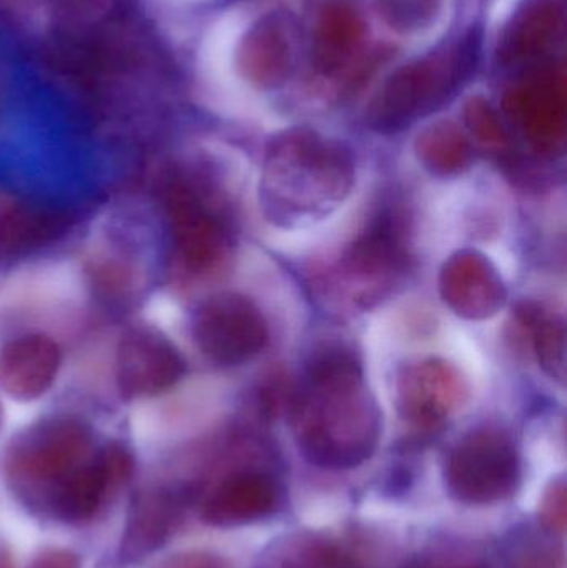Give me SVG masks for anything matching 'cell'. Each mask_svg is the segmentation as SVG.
<instances>
[{"mask_svg": "<svg viewBox=\"0 0 567 568\" xmlns=\"http://www.w3.org/2000/svg\"><path fill=\"white\" fill-rule=\"evenodd\" d=\"M60 363L59 346L49 337H20L0 351V387L12 399H37L52 386Z\"/></svg>", "mask_w": 567, "mask_h": 568, "instance_id": "7c38bea8", "label": "cell"}, {"mask_svg": "<svg viewBox=\"0 0 567 568\" xmlns=\"http://www.w3.org/2000/svg\"><path fill=\"white\" fill-rule=\"evenodd\" d=\"M296 23L292 17L273 12L263 17L243 37L239 67L259 87H279L292 75L296 59Z\"/></svg>", "mask_w": 567, "mask_h": 568, "instance_id": "9c48e42d", "label": "cell"}, {"mask_svg": "<svg viewBox=\"0 0 567 568\" xmlns=\"http://www.w3.org/2000/svg\"><path fill=\"white\" fill-rule=\"evenodd\" d=\"M541 523L555 534H565L567 520V487L565 479L556 480L541 500Z\"/></svg>", "mask_w": 567, "mask_h": 568, "instance_id": "ffe728a7", "label": "cell"}, {"mask_svg": "<svg viewBox=\"0 0 567 568\" xmlns=\"http://www.w3.org/2000/svg\"><path fill=\"white\" fill-rule=\"evenodd\" d=\"M172 568H225L212 556H186L176 560Z\"/></svg>", "mask_w": 567, "mask_h": 568, "instance_id": "603a6c76", "label": "cell"}, {"mask_svg": "<svg viewBox=\"0 0 567 568\" xmlns=\"http://www.w3.org/2000/svg\"><path fill=\"white\" fill-rule=\"evenodd\" d=\"M365 26L346 0H326L313 19L310 53L313 69L322 75L342 72L362 47Z\"/></svg>", "mask_w": 567, "mask_h": 568, "instance_id": "5bb4252c", "label": "cell"}, {"mask_svg": "<svg viewBox=\"0 0 567 568\" xmlns=\"http://www.w3.org/2000/svg\"><path fill=\"white\" fill-rule=\"evenodd\" d=\"M0 568H10V564L7 562V559H0Z\"/></svg>", "mask_w": 567, "mask_h": 568, "instance_id": "cb8c5ba5", "label": "cell"}, {"mask_svg": "<svg viewBox=\"0 0 567 568\" xmlns=\"http://www.w3.org/2000/svg\"><path fill=\"white\" fill-rule=\"evenodd\" d=\"M445 479L449 494L468 506H493L509 499L522 483L515 443L499 429L473 430L449 454Z\"/></svg>", "mask_w": 567, "mask_h": 568, "instance_id": "277c9868", "label": "cell"}, {"mask_svg": "<svg viewBox=\"0 0 567 568\" xmlns=\"http://www.w3.org/2000/svg\"><path fill=\"white\" fill-rule=\"evenodd\" d=\"M170 215L176 250L185 266L193 272L212 270L226 246V235L219 219L185 185H176L170 193Z\"/></svg>", "mask_w": 567, "mask_h": 568, "instance_id": "30bf717a", "label": "cell"}, {"mask_svg": "<svg viewBox=\"0 0 567 568\" xmlns=\"http://www.w3.org/2000/svg\"><path fill=\"white\" fill-rule=\"evenodd\" d=\"M425 568H435V567H425ZM449 568H479V567H449Z\"/></svg>", "mask_w": 567, "mask_h": 568, "instance_id": "d4e9b609", "label": "cell"}, {"mask_svg": "<svg viewBox=\"0 0 567 568\" xmlns=\"http://www.w3.org/2000/svg\"><path fill=\"white\" fill-rule=\"evenodd\" d=\"M0 419H2V409H0Z\"/></svg>", "mask_w": 567, "mask_h": 568, "instance_id": "484cf974", "label": "cell"}, {"mask_svg": "<svg viewBox=\"0 0 567 568\" xmlns=\"http://www.w3.org/2000/svg\"><path fill=\"white\" fill-rule=\"evenodd\" d=\"M515 568H563L561 557L549 550H536L523 557Z\"/></svg>", "mask_w": 567, "mask_h": 568, "instance_id": "7402d4cb", "label": "cell"}, {"mask_svg": "<svg viewBox=\"0 0 567 568\" xmlns=\"http://www.w3.org/2000/svg\"><path fill=\"white\" fill-rule=\"evenodd\" d=\"M32 568H80L79 560L63 550H47L37 557Z\"/></svg>", "mask_w": 567, "mask_h": 568, "instance_id": "44dd1931", "label": "cell"}, {"mask_svg": "<svg viewBox=\"0 0 567 568\" xmlns=\"http://www.w3.org/2000/svg\"><path fill=\"white\" fill-rule=\"evenodd\" d=\"M565 323L556 317L539 321L536 329V351L539 363L558 381H565Z\"/></svg>", "mask_w": 567, "mask_h": 568, "instance_id": "d6986e66", "label": "cell"}, {"mask_svg": "<svg viewBox=\"0 0 567 568\" xmlns=\"http://www.w3.org/2000/svg\"><path fill=\"white\" fill-rule=\"evenodd\" d=\"M67 219L55 210L32 209L0 193V253H17L50 242L65 230Z\"/></svg>", "mask_w": 567, "mask_h": 568, "instance_id": "9a60e30c", "label": "cell"}, {"mask_svg": "<svg viewBox=\"0 0 567 568\" xmlns=\"http://www.w3.org/2000/svg\"><path fill=\"white\" fill-rule=\"evenodd\" d=\"M479 39L475 30L446 42L393 73L369 106L368 120L388 132L415 122L455 95L475 70Z\"/></svg>", "mask_w": 567, "mask_h": 568, "instance_id": "3957f363", "label": "cell"}, {"mask_svg": "<svg viewBox=\"0 0 567 568\" xmlns=\"http://www.w3.org/2000/svg\"><path fill=\"white\" fill-rule=\"evenodd\" d=\"M279 568H362L358 560L330 540H303L283 554Z\"/></svg>", "mask_w": 567, "mask_h": 568, "instance_id": "e0dca14e", "label": "cell"}, {"mask_svg": "<svg viewBox=\"0 0 567 568\" xmlns=\"http://www.w3.org/2000/svg\"><path fill=\"white\" fill-rule=\"evenodd\" d=\"M508 110L539 146H551L566 129V77L561 67L533 70L508 97Z\"/></svg>", "mask_w": 567, "mask_h": 568, "instance_id": "ba28073f", "label": "cell"}, {"mask_svg": "<svg viewBox=\"0 0 567 568\" xmlns=\"http://www.w3.org/2000/svg\"><path fill=\"white\" fill-rule=\"evenodd\" d=\"M280 489L262 473H240L223 480L206 500L203 519L212 526L235 527L273 516L280 506Z\"/></svg>", "mask_w": 567, "mask_h": 568, "instance_id": "4fadbf2b", "label": "cell"}, {"mask_svg": "<svg viewBox=\"0 0 567 568\" xmlns=\"http://www.w3.org/2000/svg\"><path fill=\"white\" fill-rule=\"evenodd\" d=\"M90 434L72 419L49 420L32 427L10 450L13 476L33 484L62 483L85 463Z\"/></svg>", "mask_w": 567, "mask_h": 568, "instance_id": "8992f818", "label": "cell"}, {"mask_svg": "<svg viewBox=\"0 0 567 568\" xmlns=\"http://www.w3.org/2000/svg\"><path fill=\"white\" fill-rule=\"evenodd\" d=\"M110 489H113L112 484L99 459L82 464L60 483L55 496L57 513L69 520L89 519L102 506Z\"/></svg>", "mask_w": 567, "mask_h": 568, "instance_id": "2e32d148", "label": "cell"}, {"mask_svg": "<svg viewBox=\"0 0 567 568\" xmlns=\"http://www.w3.org/2000/svg\"><path fill=\"white\" fill-rule=\"evenodd\" d=\"M193 336L209 359L236 366L262 351L266 326L252 301L240 294L220 293L196 311Z\"/></svg>", "mask_w": 567, "mask_h": 568, "instance_id": "5b68a950", "label": "cell"}, {"mask_svg": "<svg viewBox=\"0 0 567 568\" xmlns=\"http://www.w3.org/2000/svg\"><path fill=\"white\" fill-rule=\"evenodd\" d=\"M353 160L340 143L308 130L276 136L266 155L263 202L275 219H316L352 189Z\"/></svg>", "mask_w": 567, "mask_h": 568, "instance_id": "7a4b0ae2", "label": "cell"}, {"mask_svg": "<svg viewBox=\"0 0 567 568\" xmlns=\"http://www.w3.org/2000/svg\"><path fill=\"white\" fill-rule=\"evenodd\" d=\"M565 19V0H528L499 42V62L506 67L535 65L561 39Z\"/></svg>", "mask_w": 567, "mask_h": 568, "instance_id": "8fae6325", "label": "cell"}, {"mask_svg": "<svg viewBox=\"0 0 567 568\" xmlns=\"http://www.w3.org/2000/svg\"><path fill=\"white\" fill-rule=\"evenodd\" d=\"M290 414L300 449L315 466L350 469L375 453L379 410L363 383L362 366L346 347L326 346L313 356Z\"/></svg>", "mask_w": 567, "mask_h": 568, "instance_id": "6da1fadb", "label": "cell"}, {"mask_svg": "<svg viewBox=\"0 0 567 568\" xmlns=\"http://www.w3.org/2000/svg\"><path fill=\"white\" fill-rule=\"evenodd\" d=\"M383 19L398 30L409 33L426 29L438 16L439 0H376Z\"/></svg>", "mask_w": 567, "mask_h": 568, "instance_id": "ac0fdd59", "label": "cell"}, {"mask_svg": "<svg viewBox=\"0 0 567 568\" xmlns=\"http://www.w3.org/2000/svg\"><path fill=\"white\" fill-rule=\"evenodd\" d=\"M183 371L182 357L160 334L133 329L120 341L117 381L126 396H156L170 389L182 377Z\"/></svg>", "mask_w": 567, "mask_h": 568, "instance_id": "52a82bcc", "label": "cell"}]
</instances>
